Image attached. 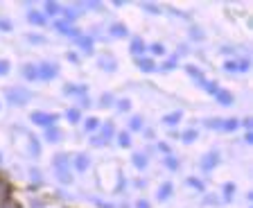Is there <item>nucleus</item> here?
<instances>
[{"mask_svg":"<svg viewBox=\"0 0 253 208\" xmlns=\"http://www.w3.org/2000/svg\"><path fill=\"white\" fill-rule=\"evenodd\" d=\"M5 95L11 104H18V107H21V104H27V102H30L32 93L27 91V88H5Z\"/></svg>","mask_w":253,"mask_h":208,"instance_id":"nucleus-1","label":"nucleus"},{"mask_svg":"<svg viewBox=\"0 0 253 208\" xmlns=\"http://www.w3.org/2000/svg\"><path fill=\"white\" fill-rule=\"evenodd\" d=\"M30 120L37 127H43V129H47V127H54V123H57L59 118L54 116V113H43V111H34V113H30Z\"/></svg>","mask_w":253,"mask_h":208,"instance_id":"nucleus-2","label":"nucleus"},{"mask_svg":"<svg viewBox=\"0 0 253 208\" xmlns=\"http://www.w3.org/2000/svg\"><path fill=\"white\" fill-rule=\"evenodd\" d=\"M39 68V80H54V77H57V73H59V66L57 64H39L37 66Z\"/></svg>","mask_w":253,"mask_h":208,"instance_id":"nucleus-3","label":"nucleus"},{"mask_svg":"<svg viewBox=\"0 0 253 208\" xmlns=\"http://www.w3.org/2000/svg\"><path fill=\"white\" fill-rule=\"evenodd\" d=\"M54 167H57L59 174H66L70 170V156L68 154H54Z\"/></svg>","mask_w":253,"mask_h":208,"instance_id":"nucleus-4","label":"nucleus"},{"mask_svg":"<svg viewBox=\"0 0 253 208\" xmlns=\"http://www.w3.org/2000/svg\"><path fill=\"white\" fill-rule=\"evenodd\" d=\"M70 163H73V167H75L77 172H86V170L90 167V159H88V154H75Z\"/></svg>","mask_w":253,"mask_h":208,"instance_id":"nucleus-5","label":"nucleus"},{"mask_svg":"<svg viewBox=\"0 0 253 208\" xmlns=\"http://www.w3.org/2000/svg\"><path fill=\"white\" fill-rule=\"evenodd\" d=\"M63 93H66V95L86 97V93H88V86H86V84H66V86H63Z\"/></svg>","mask_w":253,"mask_h":208,"instance_id":"nucleus-6","label":"nucleus"},{"mask_svg":"<svg viewBox=\"0 0 253 208\" xmlns=\"http://www.w3.org/2000/svg\"><path fill=\"white\" fill-rule=\"evenodd\" d=\"M126 34H129V30H126L125 23H111L109 25V37L111 39H125Z\"/></svg>","mask_w":253,"mask_h":208,"instance_id":"nucleus-7","label":"nucleus"},{"mask_svg":"<svg viewBox=\"0 0 253 208\" xmlns=\"http://www.w3.org/2000/svg\"><path fill=\"white\" fill-rule=\"evenodd\" d=\"M129 50H131V54L138 59L140 54L145 57V52H147V45H145V41H142L140 37H133V39H131V45H129Z\"/></svg>","mask_w":253,"mask_h":208,"instance_id":"nucleus-8","label":"nucleus"},{"mask_svg":"<svg viewBox=\"0 0 253 208\" xmlns=\"http://www.w3.org/2000/svg\"><path fill=\"white\" fill-rule=\"evenodd\" d=\"M219 163V154L217 152H208V154H204V159H201V170H212V167Z\"/></svg>","mask_w":253,"mask_h":208,"instance_id":"nucleus-9","label":"nucleus"},{"mask_svg":"<svg viewBox=\"0 0 253 208\" xmlns=\"http://www.w3.org/2000/svg\"><path fill=\"white\" fill-rule=\"evenodd\" d=\"M172 190H174V186L169 181H165V183H161V188L156 190V197H158V202H168L169 197H172Z\"/></svg>","mask_w":253,"mask_h":208,"instance_id":"nucleus-10","label":"nucleus"},{"mask_svg":"<svg viewBox=\"0 0 253 208\" xmlns=\"http://www.w3.org/2000/svg\"><path fill=\"white\" fill-rule=\"evenodd\" d=\"M100 68H104V70H109V73H113V70H118V61H116V57H111V54H106V57H100Z\"/></svg>","mask_w":253,"mask_h":208,"instance_id":"nucleus-11","label":"nucleus"},{"mask_svg":"<svg viewBox=\"0 0 253 208\" xmlns=\"http://www.w3.org/2000/svg\"><path fill=\"white\" fill-rule=\"evenodd\" d=\"M27 21H30L32 25H45V23H47V16H45V14H43V11L32 9L30 14H27Z\"/></svg>","mask_w":253,"mask_h":208,"instance_id":"nucleus-12","label":"nucleus"},{"mask_svg":"<svg viewBox=\"0 0 253 208\" xmlns=\"http://www.w3.org/2000/svg\"><path fill=\"white\" fill-rule=\"evenodd\" d=\"M116 133H118L116 131V125L111 123V120L102 125V140H104V143H109L111 138H116Z\"/></svg>","mask_w":253,"mask_h":208,"instance_id":"nucleus-13","label":"nucleus"},{"mask_svg":"<svg viewBox=\"0 0 253 208\" xmlns=\"http://www.w3.org/2000/svg\"><path fill=\"white\" fill-rule=\"evenodd\" d=\"M136 64H138V68L145 70V73H154V70H156V64H154V59H149V57H138Z\"/></svg>","mask_w":253,"mask_h":208,"instance_id":"nucleus-14","label":"nucleus"},{"mask_svg":"<svg viewBox=\"0 0 253 208\" xmlns=\"http://www.w3.org/2000/svg\"><path fill=\"white\" fill-rule=\"evenodd\" d=\"M21 70H23V77H25V80H30V82L39 80V68L34 64H25Z\"/></svg>","mask_w":253,"mask_h":208,"instance_id":"nucleus-15","label":"nucleus"},{"mask_svg":"<svg viewBox=\"0 0 253 208\" xmlns=\"http://www.w3.org/2000/svg\"><path fill=\"white\" fill-rule=\"evenodd\" d=\"M100 118H95V116H90V118H86L84 120V131L86 133H93V131H97L100 129Z\"/></svg>","mask_w":253,"mask_h":208,"instance_id":"nucleus-16","label":"nucleus"},{"mask_svg":"<svg viewBox=\"0 0 253 208\" xmlns=\"http://www.w3.org/2000/svg\"><path fill=\"white\" fill-rule=\"evenodd\" d=\"M131 161H133V166L138 167V170H145L147 167V154H142V152H133V156H131Z\"/></svg>","mask_w":253,"mask_h":208,"instance_id":"nucleus-17","label":"nucleus"},{"mask_svg":"<svg viewBox=\"0 0 253 208\" xmlns=\"http://www.w3.org/2000/svg\"><path fill=\"white\" fill-rule=\"evenodd\" d=\"M215 100L219 102V104H224V107H228V104H233V93H228V91H217L215 93Z\"/></svg>","mask_w":253,"mask_h":208,"instance_id":"nucleus-18","label":"nucleus"},{"mask_svg":"<svg viewBox=\"0 0 253 208\" xmlns=\"http://www.w3.org/2000/svg\"><path fill=\"white\" fill-rule=\"evenodd\" d=\"M163 166L168 167V170L176 172V170H179V167H181V163H179V159H176V156L168 154V156H163Z\"/></svg>","mask_w":253,"mask_h":208,"instance_id":"nucleus-19","label":"nucleus"},{"mask_svg":"<svg viewBox=\"0 0 253 208\" xmlns=\"http://www.w3.org/2000/svg\"><path fill=\"white\" fill-rule=\"evenodd\" d=\"M235 129H240V120H235V118H226V120H221V131H235Z\"/></svg>","mask_w":253,"mask_h":208,"instance_id":"nucleus-20","label":"nucleus"},{"mask_svg":"<svg viewBox=\"0 0 253 208\" xmlns=\"http://www.w3.org/2000/svg\"><path fill=\"white\" fill-rule=\"evenodd\" d=\"M185 70H188V75L192 77V80H195V82H199L201 86L206 84V77L201 75V70H199V68H195V66H185Z\"/></svg>","mask_w":253,"mask_h":208,"instance_id":"nucleus-21","label":"nucleus"},{"mask_svg":"<svg viewBox=\"0 0 253 208\" xmlns=\"http://www.w3.org/2000/svg\"><path fill=\"white\" fill-rule=\"evenodd\" d=\"M199 138V131L197 129H185L183 133H181V140H183L185 145H190V143H195V140Z\"/></svg>","mask_w":253,"mask_h":208,"instance_id":"nucleus-22","label":"nucleus"},{"mask_svg":"<svg viewBox=\"0 0 253 208\" xmlns=\"http://www.w3.org/2000/svg\"><path fill=\"white\" fill-rule=\"evenodd\" d=\"M116 138H118V145H120V147H131V133L129 131H118Z\"/></svg>","mask_w":253,"mask_h":208,"instance_id":"nucleus-23","label":"nucleus"},{"mask_svg":"<svg viewBox=\"0 0 253 208\" xmlns=\"http://www.w3.org/2000/svg\"><path fill=\"white\" fill-rule=\"evenodd\" d=\"M45 138L50 140V143H59V140H61V131H59L57 127H47L45 129Z\"/></svg>","mask_w":253,"mask_h":208,"instance_id":"nucleus-24","label":"nucleus"},{"mask_svg":"<svg viewBox=\"0 0 253 208\" xmlns=\"http://www.w3.org/2000/svg\"><path fill=\"white\" fill-rule=\"evenodd\" d=\"M181 118H183V113H181V111H174V113H168V116H163V123L165 125H179Z\"/></svg>","mask_w":253,"mask_h":208,"instance_id":"nucleus-25","label":"nucleus"},{"mask_svg":"<svg viewBox=\"0 0 253 208\" xmlns=\"http://www.w3.org/2000/svg\"><path fill=\"white\" fill-rule=\"evenodd\" d=\"M142 116H131V120H129V133L131 131H140L142 129Z\"/></svg>","mask_w":253,"mask_h":208,"instance_id":"nucleus-26","label":"nucleus"},{"mask_svg":"<svg viewBox=\"0 0 253 208\" xmlns=\"http://www.w3.org/2000/svg\"><path fill=\"white\" fill-rule=\"evenodd\" d=\"M45 11L54 18V16H59V14H61V5H59V2H52V0H50V2H45Z\"/></svg>","mask_w":253,"mask_h":208,"instance_id":"nucleus-27","label":"nucleus"},{"mask_svg":"<svg viewBox=\"0 0 253 208\" xmlns=\"http://www.w3.org/2000/svg\"><path fill=\"white\" fill-rule=\"evenodd\" d=\"M149 52H152L154 57H163V54H165V45H163V43H152V45H149Z\"/></svg>","mask_w":253,"mask_h":208,"instance_id":"nucleus-28","label":"nucleus"},{"mask_svg":"<svg viewBox=\"0 0 253 208\" xmlns=\"http://www.w3.org/2000/svg\"><path fill=\"white\" fill-rule=\"evenodd\" d=\"M77 43H79V45H82L84 50H88V52L93 50V39H90V37H84V34H82V37L77 39Z\"/></svg>","mask_w":253,"mask_h":208,"instance_id":"nucleus-29","label":"nucleus"},{"mask_svg":"<svg viewBox=\"0 0 253 208\" xmlns=\"http://www.w3.org/2000/svg\"><path fill=\"white\" fill-rule=\"evenodd\" d=\"M116 109H118L120 113H126L129 109H131V100H126V97H125V100H118V102H116Z\"/></svg>","mask_w":253,"mask_h":208,"instance_id":"nucleus-30","label":"nucleus"},{"mask_svg":"<svg viewBox=\"0 0 253 208\" xmlns=\"http://www.w3.org/2000/svg\"><path fill=\"white\" fill-rule=\"evenodd\" d=\"M66 118H68L70 123H79V120H82V113H79V109H68Z\"/></svg>","mask_w":253,"mask_h":208,"instance_id":"nucleus-31","label":"nucleus"},{"mask_svg":"<svg viewBox=\"0 0 253 208\" xmlns=\"http://www.w3.org/2000/svg\"><path fill=\"white\" fill-rule=\"evenodd\" d=\"M233 195H235V186H233V183H226V186H224V202H231Z\"/></svg>","mask_w":253,"mask_h":208,"instance_id":"nucleus-32","label":"nucleus"},{"mask_svg":"<svg viewBox=\"0 0 253 208\" xmlns=\"http://www.w3.org/2000/svg\"><path fill=\"white\" fill-rule=\"evenodd\" d=\"M188 186L190 188H197V190H204V183H201V179H197V176H188Z\"/></svg>","mask_w":253,"mask_h":208,"instance_id":"nucleus-33","label":"nucleus"},{"mask_svg":"<svg viewBox=\"0 0 253 208\" xmlns=\"http://www.w3.org/2000/svg\"><path fill=\"white\" fill-rule=\"evenodd\" d=\"M27 41L41 45V43H45V37H43V34H27Z\"/></svg>","mask_w":253,"mask_h":208,"instance_id":"nucleus-34","label":"nucleus"},{"mask_svg":"<svg viewBox=\"0 0 253 208\" xmlns=\"http://www.w3.org/2000/svg\"><path fill=\"white\" fill-rule=\"evenodd\" d=\"M11 70V64L7 61V59H0V75H7Z\"/></svg>","mask_w":253,"mask_h":208,"instance_id":"nucleus-35","label":"nucleus"},{"mask_svg":"<svg viewBox=\"0 0 253 208\" xmlns=\"http://www.w3.org/2000/svg\"><path fill=\"white\" fill-rule=\"evenodd\" d=\"M224 68L228 70V73H240V64H237V61H226V64H224Z\"/></svg>","mask_w":253,"mask_h":208,"instance_id":"nucleus-36","label":"nucleus"},{"mask_svg":"<svg viewBox=\"0 0 253 208\" xmlns=\"http://www.w3.org/2000/svg\"><path fill=\"white\" fill-rule=\"evenodd\" d=\"M100 102H102V107H109V104H113V95H111V93H104V95L100 97Z\"/></svg>","mask_w":253,"mask_h":208,"instance_id":"nucleus-37","label":"nucleus"},{"mask_svg":"<svg viewBox=\"0 0 253 208\" xmlns=\"http://www.w3.org/2000/svg\"><path fill=\"white\" fill-rule=\"evenodd\" d=\"M0 30H2V32H9V30H11V21H7V18H0Z\"/></svg>","mask_w":253,"mask_h":208,"instance_id":"nucleus-38","label":"nucleus"},{"mask_svg":"<svg viewBox=\"0 0 253 208\" xmlns=\"http://www.w3.org/2000/svg\"><path fill=\"white\" fill-rule=\"evenodd\" d=\"M174 66H176V59H168L163 66H161V70H172Z\"/></svg>","mask_w":253,"mask_h":208,"instance_id":"nucleus-39","label":"nucleus"},{"mask_svg":"<svg viewBox=\"0 0 253 208\" xmlns=\"http://www.w3.org/2000/svg\"><path fill=\"white\" fill-rule=\"evenodd\" d=\"M206 123L211 125V129H221V120H219V118H215V120H206Z\"/></svg>","mask_w":253,"mask_h":208,"instance_id":"nucleus-40","label":"nucleus"},{"mask_svg":"<svg viewBox=\"0 0 253 208\" xmlns=\"http://www.w3.org/2000/svg\"><path fill=\"white\" fill-rule=\"evenodd\" d=\"M192 39H197V41H201V39H204V32H201L199 27H192Z\"/></svg>","mask_w":253,"mask_h":208,"instance_id":"nucleus-41","label":"nucleus"},{"mask_svg":"<svg viewBox=\"0 0 253 208\" xmlns=\"http://www.w3.org/2000/svg\"><path fill=\"white\" fill-rule=\"evenodd\" d=\"M93 145H95V147H104V140H102V136H95V138H93Z\"/></svg>","mask_w":253,"mask_h":208,"instance_id":"nucleus-42","label":"nucleus"},{"mask_svg":"<svg viewBox=\"0 0 253 208\" xmlns=\"http://www.w3.org/2000/svg\"><path fill=\"white\" fill-rule=\"evenodd\" d=\"M136 208H152V206H149V204H147V202H145V199H138Z\"/></svg>","mask_w":253,"mask_h":208,"instance_id":"nucleus-43","label":"nucleus"},{"mask_svg":"<svg viewBox=\"0 0 253 208\" xmlns=\"http://www.w3.org/2000/svg\"><path fill=\"white\" fill-rule=\"evenodd\" d=\"M158 150L163 152V154H165V156H168V154H169V147H168V145H165V143H161V145H158Z\"/></svg>","mask_w":253,"mask_h":208,"instance_id":"nucleus-44","label":"nucleus"},{"mask_svg":"<svg viewBox=\"0 0 253 208\" xmlns=\"http://www.w3.org/2000/svg\"><path fill=\"white\" fill-rule=\"evenodd\" d=\"M240 125H242L244 129H251V120H249V118H247V120H242V123H240Z\"/></svg>","mask_w":253,"mask_h":208,"instance_id":"nucleus-45","label":"nucleus"},{"mask_svg":"<svg viewBox=\"0 0 253 208\" xmlns=\"http://www.w3.org/2000/svg\"><path fill=\"white\" fill-rule=\"evenodd\" d=\"M68 59H70V61H79V57H77V52H68Z\"/></svg>","mask_w":253,"mask_h":208,"instance_id":"nucleus-46","label":"nucleus"},{"mask_svg":"<svg viewBox=\"0 0 253 208\" xmlns=\"http://www.w3.org/2000/svg\"><path fill=\"white\" fill-rule=\"evenodd\" d=\"M104 208H113V206H111V204H109V206H104Z\"/></svg>","mask_w":253,"mask_h":208,"instance_id":"nucleus-47","label":"nucleus"},{"mask_svg":"<svg viewBox=\"0 0 253 208\" xmlns=\"http://www.w3.org/2000/svg\"><path fill=\"white\" fill-rule=\"evenodd\" d=\"M0 109H2V102H0Z\"/></svg>","mask_w":253,"mask_h":208,"instance_id":"nucleus-48","label":"nucleus"}]
</instances>
